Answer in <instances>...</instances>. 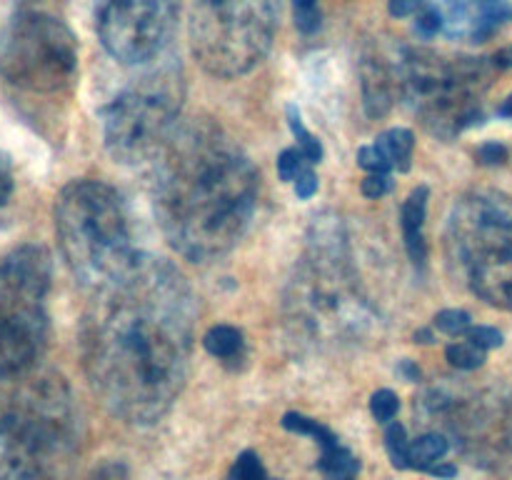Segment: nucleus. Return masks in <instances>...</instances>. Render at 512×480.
Segmentation results:
<instances>
[{
	"label": "nucleus",
	"instance_id": "b1692460",
	"mask_svg": "<svg viewBox=\"0 0 512 480\" xmlns=\"http://www.w3.org/2000/svg\"><path fill=\"white\" fill-rule=\"evenodd\" d=\"M293 18L300 33H315L320 28L318 0H293Z\"/></svg>",
	"mask_w": 512,
	"mask_h": 480
},
{
	"label": "nucleus",
	"instance_id": "58836bf2",
	"mask_svg": "<svg viewBox=\"0 0 512 480\" xmlns=\"http://www.w3.org/2000/svg\"><path fill=\"white\" fill-rule=\"evenodd\" d=\"M498 115H503V118H512V93L505 98V103L498 108Z\"/></svg>",
	"mask_w": 512,
	"mask_h": 480
},
{
	"label": "nucleus",
	"instance_id": "ddd939ff",
	"mask_svg": "<svg viewBox=\"0 0 512 480\" xmlns=\"http://www.w3.org/2000/svg\"><path fill=\"white\" fill-rule=\"evenodd\" d=\"M448 38L485 40L510 15L508 0H435Z\"/></svg>",
	"mask_w": 512,
	"mask_h": 480
},
{
	"label": "nucleus",
	"instance_id": "a211bd4d",
	"mask_svg": "<svg viewBox=\"0 0 512 480\" xmlns=\"http://www.w3.org/2000/svg\"><path fill=\"white\" fill-rule=\"evenodd\" d=\"M450 443L443 433H425L420 438L410 440L408 445V468L423 470L430 473L438 463H443V458L448 455Z\"/></svg>",
	"mask_w": 512,
	"mask_h": 480
},
{
	"label": "nucleus",
	"instance_id": "bb28decb",
	"mask_svg": "<svg viewBox=\"0 0 512 480\" xmlns=\"http://www.w3.org/2000/svg\"><path fill=\"white\" fill-rule=\"evenodd\" d=\"M415 30H418L423 38H433L438 30H443V20H440L435 3H428V0H425V3L420 5V10L415 13Z\"/></svg>",
	"mask_w": 512,
	"mask_h": 480
},
{
	"label": "nucleus",
	"instance_id": "7ed1b4c3",
	"mask_svg": "<svg viewBox=\"0 0 512 480\" xmlns=\"http://www.w3.org/2000/svg\"><path fill=\"white\" fill-rule=\"evenodd\" d=\"M80 415L55 370L33 365L0 380V480H75Z\"/></svg>",
	"mask_w": 512,
	"mask_h": 480
},
{
	"label": "nucleus",
	"instance_id": "f257e3e1",
	"mask_svg": "<svg viewBox=\"0 0 512 480\" xmlns=\"http://www.w3.org/2000/svg\"><path fill=\"white\" fill-rule=\"evenodd\" d=\"M193 328V293L165 260L138 255L95 288L80 323V353L105 408L138 425L163 418L188 380Z\"/></svg>",
	"mask_w": 512,
	"mask_h": 480
},
{
	"label": "nucleus",
	"instance_id": "2eb2a0df",
	"mask_svg": "<svg viewBox=\"0 0 512 480\" xmlns=\"http://www.w3.org/2000/svg\"><path fill=\"white\" fill-rule=\"evenodd\" d=\"M360 88L363 105L370 118H383L398 98V73L395 65L380 53L365 55L360 63Z\"/></svg>",
	"mask_w": 512,
	"mask_h": 480
},
{
	"label": "nucleus",
	"instance_id": "0eeeda50",
	"mask_svg": "<svg viewBox=\"0 0 512 480\" xmlns=\"http://www.w3.org/2000/svg\"><path fill=\"white\" fill-rule=\"evenodd\" d=\"M445 240L463 283L485 303L512 310V198L495 190L463 195Z\"/></svg>",
	"mask_w": 512,
	"mask_h": 480
},
{
	"label": "nucleus",
	"instance_id": "ea45409f",
	"mask_svg": "<svg viewBox=\"0 0 512 480\" xmlns=\"http://www.w3.org/2000/svg\"><path fill=\"white\" fill-rule=\"evenodd\" d=\"M415 340H420V343H430V340H433V335H430L428 330H418V333H415Z\"/></svg>",
	"mask_w": 512,
	"mask_h": 480
},
{
	"label": "nucleus",
	"instance_id": "4468645a",
	"mask_svg": "<svg viewBox=\"0 0 512 480\" xmlns=\"http://www.w3.org/2000/svg\"><path fill=\"white\" fill-rule=\"evenodd\" d=\"M283 428L293 430L298 435H310L320 448L318 468L325 480H355L360 473V460L340 443L338 435L325 428L320 420L308 418L303 413H285Z\"/></svg>",
	"mask_w": 512,
	"mask_h": 480
},
{
	"label": "nucleus",
	"instance_id": "f3484780",
	"mask_svg": "<svg viewBox=\"0 0 512 480\" xmlns=\"http://www.w3.org/2000/svg\"><path fill=\"white\" fill-rule=\"evenodd\" d=\"M375 145L380 148V153L388 160L390 170H410V160H413L415 150V135L408 128H390L385 133L378 135Z\"/></svg>",
	"mask_w": 512,
	"mask_h": 480
},
{
	"label": "nucleus",
	"instance_id": "f03ea898",
	"mask_svg": "<svg viewBox=\"0 0 512 480\" xmlns=\"http://www.w3.org/2000/svg\"><path fill=\"white\" fill-rule=\"evenodd\" d=\"M258 173L210 120L175 128L155 155L153 213L170 248L190 260L228 253L253 218Z\"/></svg>",
	"mask_w": 512,
	"mask_h": 480
},
{
	"label": "nucleus",
	"instance_id": "423d86ee",
	"mask_svg": "<svg viewBox=\"0 0 512 480\" xmlns=\"http://www.w3.org/2000/svg\"><path fill=\"white\" fill-rule=\"evenodd\" d=\"M495 63L483 58H445L433 50L405 48L398 58V95L425 130L450 140L483 120V95Z\"/></svg>",
	"mask_w": 512,
	"mask_h": 480
},
{
	"label": "nucleus",
	"instance_id": "393cba45",
	"mask_svg": "<svg viewBox=\"0 0 512 480\" xmlns=\"http://www.w3.org/2000/svg\"><path fill=\"white\" fill-rule=\"evenodd\" d=\"M370 410H373V418L378 423H393V418L400 410V400L393 390L383 388L370 398Z\"/></svg>",
	"mask_w": 512,
	"mask_h": 480
},
{
	"label": "nucleus",
	"instance_id": "5701e85b",
	"mask_svg": "<svg viewBox=\"0 0 512 480\" xmlns=\"http://www.w3.org/2000/svg\"><path fill=\"white\" fill-rule=\"evenodd\" d=\"M408 435H405V428L400 423H390L388 430H385V448H388L390 460H393L395 468L405 470L408 468Z\"/></svg>",
	"mask_w": 512,
	"mask_h": 480
},
{
	"label": "nucleus",
	"instance_id": "4c0bfd02",
	"mask_svg": "<svg viewBox=\"0 0 512 480\" xmlns=\"http://www.w3.org/2000/svg\"><path fill=\"white\" fill-rule=\"evenodd\" d=\"M400 373H403L408 380H420V368L410 363V360H403V363H400Z\"/></svg>",
	"mask_w": 512,
	"mask_h": 480
},
{
	"label": "nucleus",
	"instance_id": "20e7f679",
	"mask_svg": "<svg viewBox=\"0 0 512 480\" xmlns=\"http://www.w3.org/2000/svg\"><path fill=\"white\" fill-rule=\"evenodd\" d=\"M285 328L295 343H350L368 333L373 310L365 300L338 223L315 225L283 298Z\"/></svg>",
	"mask_w": 512,
	"mask_h": 480
},
{
	"label": "nucleus",
	"instance_id": "c9c22d12",
	"mask_svg": "<svg viewBox=\"0 0 512 480\" xmlns=\"http://www.w3.org/2000/svg\"><path fill=\"white\" fill-rule=\"evenodd\" d=\"M425 0H390V15L393 18H408V15H415L420 10Z\"/></svg>",
	"mask_w": 512,
	"mask_h": 480
},
{
	"label": "nucleus",
	"instance_id": "9b49d317",
	"mask_svg": "<svg viewBox=\"0 0 512 480\" xmlns=\"http://www.w3.org/2000/svg\"><path fill=\"white\" fill-rule=\"evenodd\" d=\"M78 73V40L55 15L23 8L0 33V75L30 93H58Z\"/></svg>",
	"mask_w": 512,
	"mask_h": 480
},
{
	"label": "nucleus",
	"instance_id": "9d476101",
	"mask_svg": "<svg viewBox=\"0 0 512 480\" xmlns=\"http://www.w3.org/2000/svg\"><path fill=\"white\" fill-rule=\"evenodd\" d=\"M183 85L173 68L148 70L103 108L105 148L120 163L155 160L175 133Z\"/></svg>",
	"mask_w": 512,
	"mask_h": 480
},
{
	"label": "nucleus",
	"instance_id": "4be33fe9",
	"mask_svg": "<svg viewBox=\"0 0 512 480\" xmlns=\"http://www.w3.org/2000/svg\"><path fill=\"white\" fill-rule=\"evenodd\" d=\"M225 480H278V478L268 475V470H265L263 460L258 458V453L245 450V453H240L238 458H235L233 468H230L228 478Z\"/></svg>",
	"mask_w": 512,
	"mask_h": 480
},
{
	"label": "nucleus",
	"instance_id": "cd10ccee",
	"mask_svg": "<svg viewBox=\"0 0 512 480\" xmlns=\"http://www.w3.org/2000/svg\"><path fill=\"white\" fill-rule=\"evenodd\" d=\"M305 155L300 148H288L278 155V175L280 180H295L305 170Z\"/></svg>",
	"mask_w": 512,
	"mask_h": 480
},
{
	"label": "nucleus",
	"instance_id": "39448f33",
	"mask_svg": "<svg viewBox=\"0 0 512 480\" xmlns=\"http://www.w3.org/2000/svg\"><path fill=\"white\" fill-rule=\"evenodd\" d=\"M60 253L80 285L95 290L138 260L123 198L100 180H75L55 200Z\"/></svg>",
	"mask_w": 512,
	"mask_h": 480
},
{
	"label": "nucleus",
	"instance_id": "e433bc0d",
	"mask_svg": "<svg viewBox=\"0 0 512 480\" xmlns=\"http://www.w3.org/2000/svg\"><path fill=\"white\" fill-rule=\"evenodd\" d=\"M493 63H495V68H498V70L512 68V45H510V48L498 50V53L493 55Z\"/></svg>",
	"mask_w": 512,
	"mask_h": 480
},
{
	"label": "nucleus",
	"instance_id": "f8f14e48",
	"mask_svg": "<svg viewBox=\"0 0 512 480\" xmlns=\"http://www.w3.org/2000/svg\"><path fill=\"white\" fill-rule=\"evenodd\" d=\"M95 30L115 60L125 65L155 58L178 18V0H93Z\"/></svg>",
	"mask_w": 512,
	"mask_h": 480
},
{
	"label": "nucleus",
	"instance_id": "6ab92c4d",
	"mask_svg": "<svg viewBox=\"0 0 512 480\" xmlns=\"http://www.w3.org/2000/svg\"><path fill=\"white\" fill-rule=\"evenodd\" d=\"M203 345L210 355L220 360H235L243 355L245 340L243 333L233 325H213L208 333L203 335Z\"/></svg>",
	"mask_w": 512,
	"mask_h": 480
},
{
	"label": "nucleus",
	"instance_id": "c756f323",
	"mask_svg": "<svg viewBox=\"0 0 512 480\" xmlns=\"http://www.w3.org/2000/svg\"><path fill=\"white\" fill-rule=\"evenodd\" d=\"M468 340H473L475 345H480V348L490 350V348H500L503 345V333L495 328H488V325H478V328H470L468 333Z\"/></svg>",
	"mask_w": 512,
	"mask_h": 480
},
{
	"label": "nucleus",
	"instance_id": "dca6fc26",
	"mask_svg": "<svg viewBox=\"0 0 512 480\" xmlns=\"http://www.w3.org/2000/svg\"><path fill=\"white\" fill-rule=\"evenodd\" d=\"M428 200L430 190L428 185H418L413 193L408 195V200L403 203V210H400V225H403V238L405 248H408L410 260L415 265L423 268L425 258H428V245H425V213H428Z\"/></svg>",
	"mask_w": 512,
	"mask_h": 480
},
{
	"label": "nucleus",
	"instance_id": "2f4dec72",
	"mask_svg": "<svg viewBox=\"0 0 512 480\" xmlns=\"http://www.w3.org/2000/svg\"><path fill=\"white\" fill-rule=\"evenodd\" d=\"M13 195V168H10V158L0 150V205H5Z\"/></svg>",
	"mask_w": 512,
	"mask_h": 480
},
{
	"label": "nucleus",
	"instance_id": "f704fd0d",
	"mask_svg": "<svg viewBox=\"0 0 512 480\" xmlns=\"http://www.w3.org/2000/svg\"><path fill=\"white\" fill-rule=\"evenodd\" d=\"M90 480H128V470L123 463H105L90 475Z\"/></svg>",
	"mask_w": 512,
	"mask_h": 480
},
{
	"label": "nucleus",
	"instance_id": "72a5a7b5",
	"mask_svg": "<svg viewBox=\"0 0 512 480\" xmlns=\"http://www.w3.org/2000/svg\"><path fill=\"white\" fill-rule=\"evenodd\" d=\"M478 160L485 165H500L508 160V148L500 143H485L483 148L478 150Z\"/></svg>",
	"mask_w": 512,
	"mask_h": 480
},
{
	"label": "nucleus",
	"instance_id": "c85d7f7f",
	"mask_svg": "<svg viewBox=\"0 0 512 480\" xmlns=\"http://www.w3.org/2000/svg\"><path fill=\"white\" fill-rule=\"evenodd\" d=\"M358 165L368 170V173H390L388 160H385V155L380 153V148L375 143L363 145V148L358 150Z\"/></svg>",
	"mask_w": 512,
	"mask_h": 480
},
{
	"label": "nucleus",
	"instance_id": "aec40b11",
	"mask_svg": "<svg viewBox=\"0 0 512 480\" xmlns=\"http://www.w3.org/2000/svg\"><path fill=\"white\" fill-rule=\"evenodd\" d=\"M285 113H288V125L290 130H293L295 140H298V148L303 150L305 160H308V163H320V160H323V145H320V140L303 125L298 105L290 103L288 108H285Z\"/></svg>",
	"mask_w": 512,
	"mask_h": 480
},
{
	"label": "nucleus",
	"instance_id": "6e6552de",
	"mask_svg": "<svg viewBox=\"0 0 512 480\" xmlns=\"http://www.w3.org/2000/svg\"><path fill=\"white\" fill-rule=\"evenodd\" d=\"M278 28V0H193L190 48L218 78L253 70L268 55Z\"/></svg>",
	"mask_w": 512,
	"mask_h": 480
},
{
	"label": "nucleus",
	"instance_id": "a878e982",
	"mask_svg": "<svg viewBox=\"0 0 512 480\" xmlns=\"http://www.w3.org/2000/svg\"><path fill=\"white\" fill-rule=\"evenodd\" d=\"M435 328L448 335H463L473 325H470V315L465 310H443V313L435 315Z\"/></svg>",
	"mask_w": 512,
	"mask_h": 480
},
{
	"label": "nucleus",
	"instance_id": "1a4fd4ad",
	"mask_svg": "<svg viewBox=\"0 0 512 480\" xmlns=\"http://www.w3.org/2000/svg\"><path fill=\"white\" fill-rule=\"evenodd\" d=\"M48 250L20 245L0 260V380L33 368L48 338Z\"/></svg>",
	"mask_w": 512,
	"mask_h": 480
},
{
	"label": "nucleus",
	"instance_id": "7c9ffc66",
	"mask_svg": "<svg viewBox=\"0 0 512 480\" xmlns=\"http://www.w3.org/2000/svg\"><path fill=\"white\" fill-rule=\"evenodd\" d=\"M360 190H363L365 198H383L385 193L390 190V175L388 173H370L368 178L363 180V185H360Z\"/></svg>",
	"mask_w": 512,
	"mask_h": 480
},
{
	"label": "nucleus",
	"instance_id": "412c9836",
	"mask_svg": "<svg viewBox=\"0 0 512 480\" xmlns=\"http://www.w3.org/2000/svg\"><path fill=\"white\" fill-rule=\"evenodd\" d=\"M450 365L458 370H475L485 363V348L475 345L473 340H463V343H453L445 350Z\"/></svg>",
	"mask_w": 512,
	"mask_h": 480
},
{
	"label": "nucleus",
	"instance_id": "473e14b6",
	"mask_svg": "<svg viewBox=\"0 0 512 480\" xmlns=\"http://www.w3.org/2000/svg\"><path fill=\"white\" fill-rule=\"evenodd\" d=\"M315 193H318V175H315L310 168H305L303 173L295 178V195H298L300 200H308L313 198Z\"/></svg>",
	"mask_w": 512,
	"mask_h": 480
}]
</instances>
